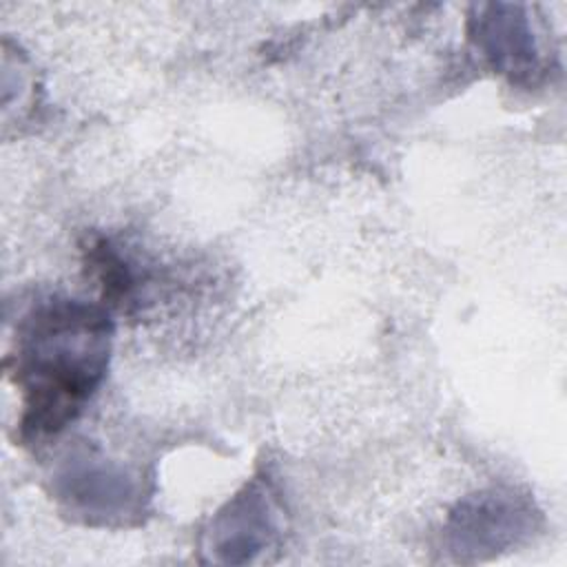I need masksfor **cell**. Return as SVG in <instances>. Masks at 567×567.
<instances>
[{
	"label": "cell",
	"instance_id": "3",
	"mask_svg": "<svg viewBox=\"0 0 567 567\" xmlns=\"http://www.w3.org/2000/svg\"><path fill=\"white\" fill-rule=\"evenodd\" d=\"M532 507L514 492H483L476 494L452 512L450 516V545L458 558L472 560L492 556L509 545L529 525Z\"/></svg>",
	"mask_w": 567,
	"mask_h": 567
},
{
	"label": "cell",
	"instance_id": "1",
	"mask_svg": "<svg viewBox=\"0 0 567 567\" xmlns=\"http://www.w3.org/2000/svg\"><path fill=\"white\" fill-rule=\"evenodd\" d=\"M111 337L109 312L78 299H49L24 317L13 354L24 441L55 436L80 416L106 374Z\"/></svg>",
	"mask_w": 567,
	"mask_h": 567
},
{
	"label": "cell",
	"instance_id": "4",
	"mask_svg": "<svg viewBox=\"0 0 567 567\" xmlns=\"http://www.w3.org/2000/svg\"><path fill=\"white\" fill-rule=\"evenodd\" d=\"M472 40L489 64L512 80H534L545 60L525 7L485 4L472 18Z\"/></svg>",
	"mask_w": 567,
	"mask_h": 567
},
{
	"label": "cell",
	"instance_id": "2",
	"mask_svg": "<svg viewBox=\"0 0 567 567\" xmlns=\"http://www.w3.org/2000/svg\"><path fill=\"white\" fill-rule=\"evenodd\" d=\"M281 514L270 483L252 478L210 520L204 551L215 563H252L279 540Z\"/></svg>",
	"mask_w": 567,
	"mask_h": 567
},
{
	"label": "cell",
	"instance_id": "5",
	"mask_svg": "<svg viewBox=\"0 0 567 567\" xmlns=\"http://www.w3.org/2000/svg\"><path fill=\"white\" fill-rule=\"evenodd\" d=\"M55 478L60 498L86 518L97 516L109 523L111 518L137 514L140 487L124 470L104 458L82 454L69 461Z\"/></svg>",
	"mask_w": 567,
	"mask_h": 567
}]
</instances>
